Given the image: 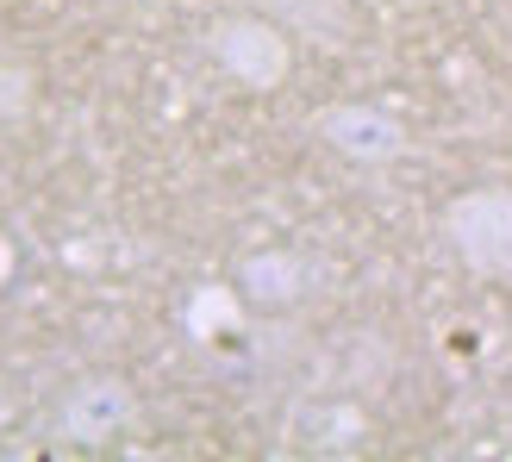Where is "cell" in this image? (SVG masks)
I'll list each match as a JSON object with an SVG mask.
<instances>
[{
	"mask_svg": "<svg viewBox=\"0 0 512 462\" xmlns=\"http://www.w3.org/2000/svg\"><path fill=\"white\" fill-rule=\"evenodd\" d=\"M213 50H219V63L250 88H269V82H281V69H288V44L256 19H225L213 32Z\"/></svg>",
	"mask_w": 512,
	"mask_h": 462,
	"instance_id": "cell-1",
	"label": "cell"
},
{
	"mask_svg": "<svg viewBox=\"0 0 512 462\" xmlns=\"http://www.w3.org/2000/svg\"><path fill=\"white\" fill-rule=\"evenodd\" d=\"M125 413H132V394H125V381H88V388H75L63 425H69L82 444H100V438H113V431L125 425Z\"/></svg>",
	"mask_w": 512,
	"mask_h": 462,
	"instance_id": "cell-2",
	"label": "cell"
}]
</instances>
